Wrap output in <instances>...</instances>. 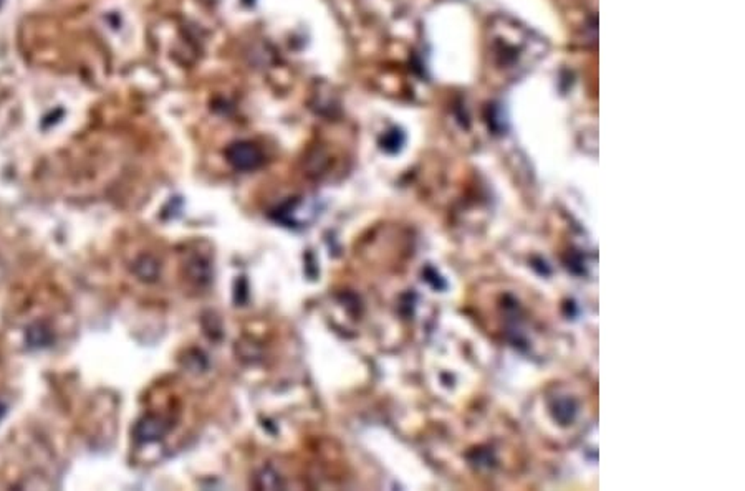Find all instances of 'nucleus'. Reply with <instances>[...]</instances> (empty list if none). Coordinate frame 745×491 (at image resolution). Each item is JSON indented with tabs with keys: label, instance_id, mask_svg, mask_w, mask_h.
Returning a JSON list of instances; mask_svg holds the SVG:
<instances>
[{
	"label": "nucleus",
	"instance_id": "nucleus-1",
	"mask_svg": "<svg viewBox=\"0 0 745 491\" xmlns=\"http://www.w3.org/2000/svg\"><path fill=\"white\" fill-rule=\"evenodd\" d=\"M227 159L235 169L240 171H252L257 169L262 164L264 156L262 151L255 146V144L242 141L235 143L227 149Z\"/></svg>",
	"mask_w": 745,
	"mask_h": 491
},
{
	"label": "nucleus",
	"instance_id": "nucleus-2",
	"mask_svg": "<svg viewBox=\"0 0 745 491\" xmlns=\"http://www.w3.org/2000/svg\"><path fill=\"white\" fill-rule=\"evenodd\" d=\"M168 427L163 424V420L157 419V417H148L143 424H139L138 427V435L143 440H157L159 437H163Z\"/></svg>",
	"mask_w": 745,
	"mask_h": 491
}]
</instances>
